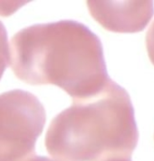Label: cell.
<instances>
[{"label":"cell","mask_w":154,"mask_h":161,"mask_svg":"<svg viewBox=\"0 0 154 161\" xmlns=\"http://www.w3.org/2000/svg\"><path fill=\"white\" fill-rule=\"evenodd\" d=\"M139 139L127 91L109 78L103 88L53 119L45 136L56 161L131 160Z\"/></svg>","instance_id":"obj_2"},{"label":"cell","mask_w":154,"mask_h":161,"mask_svg":"<svg viewBox=\"0 0 154 161\" xmlns=\"http://www.w3.org/2000/svg\"><path fill=\"white\" fill-rule=\"evenodd\" d=\"M121 161H131V160H121Z\"/></svg>","instance_id":"obj_8"},{"label":"cell","mask_w":154,"mask_h":161,"mask_svg":"<svg viewBox=\"0 0 154 161\" xmlns=\"http://www.w3.org/2000/svg\"><path fill=\"white\" fill-rule=\"evenodd\" d=\"M9 60V47L6 27L0 21V79Z\"/></svg>","instance_id":"obj_5"},{"label":"cell","mask_w":154,"mask_h":161,"mask_svg":"<svg viewBox=\"0 0 154 161\" xmlns=\"http://www.w3.org/2000/svg\"><path fill=\"white\" fill-rule=\"evenodd\" d=\"M27 161H53L50 158H46V157H39V156H34L33 158H31L29 160Z\"/></svg>","instance_id":"obj_7"},{"label":"cell","mask_w":154,"mask_h":161,"mask_svg":"<svg viewBox=\"0 0 154 161\" xmlns=\"http://www.w3.org/2000/svg\"><path fill=\"white\" fill-rule=\"evenodd\" d=\"M45 124V111L32 93L14 89L0 95V161H27Z\"/></svg>","instance_id":"obj_3"},{"label":"cell","mask_w":154,"mask_h":161,"mask_svg":"<svg viewBox=\"0 0 154 161\" xmlns=\"http://www.w3.org/2000/svg\"><path fill=\"white\" fill-rule=\"evenodd\" d=\"M87 7L103 27L117 33L143 30L154 14L152 1H87Z\"/></svg>","instance_id":"obj_4"},{"label":"cell","mask_w":154,"mask_h":161,"mask_svg":"<svg viewBox=\"0 0 154 161\" xmlns=\"http://www.w3.org/2000/svg\"><path fill=\"white\" fill-rule=\"evenodd\" d=\"M146 47L149 58L154 65V21L146 34Z\"/></svg>","instance_id":"obj_6"},{"label":"cell","mask_w":154,"mask_h":161,"mask_svg":"<svg viewBox=\"0 0 154 161\" xmlns=\"http://www.w3.org/2000/svg\"><path fill=\"white\" fill-rule=\"evenodd\" d=\"M10 65L30 85H55L74 100L97 93L109 80L102 43L84 24H36L11 39Z\"/></svg>","instance_id":"obj_1"}]
</instances>
